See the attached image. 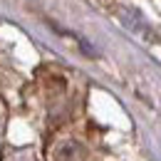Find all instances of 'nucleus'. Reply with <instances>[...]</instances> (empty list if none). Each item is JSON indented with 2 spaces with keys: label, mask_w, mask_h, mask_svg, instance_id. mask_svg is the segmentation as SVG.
<instances>
[{
  "label": "nucleus",
  "mask_w": 161,
  "mask_h": 161,
  "mask_svg": "<svg viewBox=\"0 0 161 161\" xmlns=\"http://www.w3.org/2000/svg\"><path fill=\"white\" fill-rule=\"evenodd\" d=\"M52 161H87V149L82 146L80 141L67 139L55 146L52 151Z\"/></svg>",
  "instance_id": "f257e3e1"
},
{
  "label": "nucleus",
  "mask_w": 161,
  "mask_h": 161,
  "mask_svg": "<svg viewBox=\"0 0 161 161\" xmlns=\"http://www.w3.org/2000/svg\"><path fill=\"white\" fill-rule=\"evenodd\" d=\"M119 20L124 22V27H129V30H144V27H146V20H144L141 10L139 8H131V5H126V8L119 10Z\"/></svg>",
  "instance_id": "f03ea898"
},
{
  "label": "nucleus",
  "mask_w": 161,
  "mask_h": 161,
  "mask_svg": "<svg viewBox=\"0 0 161 161\" xmlns=\"http://www.w3.org/2000/svg\"><path fill=\"white\" fill-rule=\"evenodd\" d=\"M3 161H40V156L32 146H15L3 154Z\"/></svg>",
  "instance_id": "7ed1b4c3"
}]
</instances>
